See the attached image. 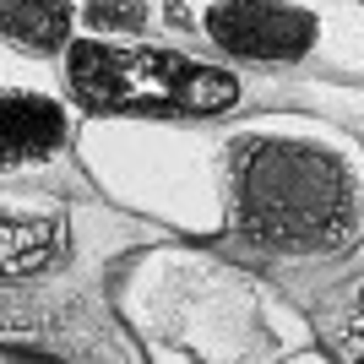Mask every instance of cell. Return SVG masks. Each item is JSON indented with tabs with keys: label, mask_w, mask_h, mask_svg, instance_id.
Returning <instances> with one entry per match:
<instances>
[{
	"label": "cell",
	"mask_w": 364,
	"mask_h": 364,
	"mask_svg": "<svg viewBox=\"0 0 364 364\" xmlns=\"http://www.w3.org/2000/svg\"><path fill=\"white\" fill-rule=\"evenodd\" d=\"M364 240V164L304 120L223 125V256L240 267H332Z\"/></svg>",
	"instance_id": "6da1fadb"
},
{
	"label": "cell",
	"mask_w": 364,
	"mask_h": 364,
	"mask_svg": "<svg viewBox=\"0 0 364 364\" xmlns=\"http://www.w3.org/2000/svg\"><path fill=\"white\" fill-rule=\"evenodd\" d=\"M71 164L109 213L180 245L223 240V131L82 120Z\"/></svg>",
	"instance_id": "7a4b0ae2"
},
{
	"label": "cell",
	"mask_w": 364,
	"mask_h": 364,
	"mask_svg": "<svg viewBox=\"0 0 364 364\" xmlns=\"http://www.w3.org/2000/svg\"><path fill=\"white\" fill-rule=\"evenodd\" d=\"M60 98L76 120H147V125H234L245 98V76L234 65L180 44V38H82L55 60Z\"/></svg>",
	"instance_id": "3957f363"
},
{
	"label": "cell",
	"mask_w": 364,
	"mask_h": 364,
	"mask_svg": "<svg viewBox=\"0 0 364 364\" xmlns=\"http://www.w3.org/2000/svg\"><path fill=\"white\" fill-rule=\"evenodd\" d=\"M0 353L28 364H147L98 267H60L0 289Z\"/></svg>",
	"instance_id": "277c9868"
},
{
	"label": "cell",
	"mask_w": 364,
	"mask_h": 364,
	"mask_svg": "<svg viewBox=\"0 0 364 364\" xmlns=\"http://www.w3.org/2000/svg\"><path fill=\"white\" fill-rule=\"evenodd\" d=\"M185 33L191 44H201V55L234 65L245 76V65L256 71H289L304 65L321 49V11L316 6H289V0H207V6H185Z\"/></svg>",
	"instance_id": "5b68a950"
},
{
	"label": "cell",
	"mask_w": 364,
	"mask_h": 364,
	"mask_svg": "<svg viewBox=\"0 0 364 364\" xmlns=\"http://www.w3.org/2000/svg\"><path fill=\"white\" fill-rule=\"evenodd\" d=\"M76 125L82 120L60 98V82L0 76V191H11V185H44L49 174H60L71 164ZM71 207H82V201H71Z\"/></svg>",
	"instance_id": "8992f818"
},
{
	"label": "cell",
	"mask_w": 364,
	"mask_h": 364,
	"mask_svg": "<svg viewBox=\"0 0 364 364\" xmlns=\"http://www.w3.org/2000/svg\"><path fill=\"white\" fill-rule=\"evenodd\" d=\"M71 267V201L44 185L0 191V289Z\"/></svg>",
	"instance_id": "52a82bcc"
},
{
	"label": "cell",
	"mask_w": 364,
	"mask_h": 364,
	"mask_svg": "<svg viewBox=\"0 0 364 364\" xmlns=\"http://www.w3.org/2000/svg\"><path fill=\"white\" fill-rule=\"evenodd\" d=\"M76 38V0H0V44L22 60H60Z\"/></svg>",
	"instance_id": "ba28073f"
},
{
	"label": "cell",
	"mask_w": 364,
	"mask_h": 364,
	"mask_svg": "<svg viewBox=\"0 0 364 364\" xmlns=\"http://www.w3.org/2000/svg\"><path fill=\"white\" fill-rule=\"evenodd\" d=\"M76 33L82 38H114V44H141L164 38V6L152 0H76Z\"/></svg>",
	"instance_id": "9c48e42d"
},
{
	"label": "cell",
	"mask_w": 364,
	"mask_h": 364,
	"mask_svg": "<svg viewBox=\"0 0 364 364\" xmlns=\"http://www.w3.org/2000/svg\"><path fill=\"white\" fill-rule=\"evenodd\" d=\"M316 326L337 364H364V267L343 277L326 294V304H316Z\"/></svg>",
	"instance_id": "30bf717a"
},
{
	"label": "cell",
	"mask_w": 364,
	"mask_h": 364,
	"mask_svg": "<svg viewBox=\"0 0 364 364\" xmlns=\"http://www.w3.org/2000/svg\"><path fill=\"white\" fill-rule=\"evenodd\" d=\"M277 364H337V359L321 353V348H304V353H289V359H277Z\"/></svg>",
	"instance_id": "8fae6325"
}]
</instances>
